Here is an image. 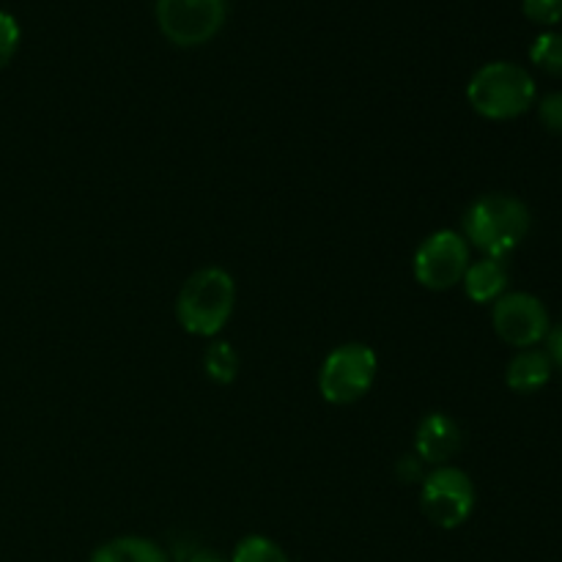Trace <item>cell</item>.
I'll use <instances>...</instances> for the list:
<instances>
[{
  "label": "cell",
  "instance_id": "2e32d148",
  "mask_svg": "<svg viewBox=\"0 0 562 562\" xmlns=\"http://www.w3.org/2000/svg\"><path fill=\"white\" fill-rule=\"evenodd\" d=\"M521 11L536 25H558V22H562V0H521Z\"/></svg>",
  "mask_w": 562,
  "mask_h": 562
},
{
  "label": "cell",
  "instance_id": "ac0fdd59",
  "mask_svg": "<svg viewBox=\"0 0 562 562\" xmlns=\"http://www.w3.org/2000/svg\"><path fill=\"white\" fill-rule=\"evenodd\" d=\"M538 119H541V124L552 135L562 137V91L549 93V97L541 99V104H538Z\"/></svg>",
  "mask_w": 562,
  "mask_h": 562
},
{
  "label": "cell",
  "instance_id": "6da1fadb",
  "mask_svg": "<svg viewBox=\"0 0 562 562\" xmlns=\"http://www.w3.org/2000/svg\"><path fill=\"white\" fill-rule=\"evenodd\" d=\"M530 209L514 195H483L464 212V239L467 245L483 252V258H499L516 250L530 234Z\"/></svg>",
  "mask_w": 562,
  "mask_h": 562
},
{
  "label": "cell",
  "instance_id": "ba28073f",
  "mask_svg": "<svg viewBox=\"0 0 562 562\" xmlns=\"http://www.w3.org/2000/svg\"><path fill=\"white\" fill-rule=\"evenodd\" d=\"M492 324L499 340L514 349H536L552 329L547 305L525 291H510L499 296L492 305Z\"/></svg>",
  "mask_w": 562,
  "mask_h": 562
},
{
  "label": "cell",
  "instance_id": "9c48e42d",
  "mask_svg": "<svg viewBox=\"0 0 562 562\" xmlns=\"http://www.w3.org/2000/svg\"><path fill=\"white\" fill-rule=\"evenodd\" d=\"M461 426L445 412H431L420 420L415 434V456L428 467H445L461 453Z\"/></svg>",
  "mask_w": 562,
  "mask_h": 562
},
{
  "label": "cell",
  "instance_id": "e0dca14e",
  "mask_svg": "<svg viewBox=\"0 0 562 562\" xmlns=\"http://www.w3.org/2000/svg\"><path fill=\"white\" fill-rule=\"evenodd\" d=\"M16 47H20V25L11 14L0 11V69L11 64Z\"/></svg>",
  "mask_w": 562,
  "mask_h": 562
},
{
  "label": "cell",
  "instance_id": "7c38bea8",
  "mask_svg": "<svg viewBox=\"0 0 562 562\" xmlns=\"http://www.w3.org/2000/svg\"><path fill=\"white\" fill-rule=\"evenodd\" d=\"M88 562H168V554L140 536H121L102 543Z\"/></svg>",
  "mask_w": 562,
  "mask_h": 562
},
{
  "label": "cell",
  "instance_id": "ffe728a7",
  "mask_svg": "<svg viewBox=\"0 0 562 562\" xmlns=\"http://www.w3.org/2000/svg\"><path fill=\"white\" fill-rule=\"evenodd\" d=\"M547 355H549V360H552V366L558 368V371H562V324H558V327L549 329V335H547Z\"/></svg>",
  "mask_w": 562,
  "mask_h": 562
},
{
  "label": "cell",
  "instance_id": "5b68a950",
  "mask_svg": "<svg viewBox=\"0 0 562 562\" xmlns=\"http://www.w3.org/2000/svg\"><path fill=\"white\" fill-rule=\"evenodd\" d=\"M477 503L475 483L453 464L434 467L420 483V508L439 530H456L472 516Z\"/></svg>",
  "mask_w": 562,
  "mask_h": 562
},
{
  "label": "cell",
  "instance_id": "30bf717a",
  "mask_svg": "<svg viewBox=\"0 0 562 562\" xmlns=\"http://www.w3.org/2000/svg\"><path fill=\"white\" fill-rule=\"evenodd\" d=\"M464 294L470 296L475 305H494L503 294H508V267L499 258H481L472 261L467 269L464 280Z\"/></svg>",
  "mask_w": 562,
  "mask_h": 562
},
{
  "label": "cell",
  "instance_id": "8992f818",
  "mask_svg": "<svg viewBox=\"0 0 562 562\" xmlns=\"http://www.w3.org/2000/svg\"><path fill=\"white\" fill-rule=\"evenodd\" d=\"M470 245L459 231H434L420 241L412 258L415 280L428 291H450L470 269Z\"/></svg>",
  "mask_w": 562,
  "mask_h": 562
},
{
  "label": "cell",
  "instance_id": "5bb4252c",
  "mask_svg": "<svg viewBox=\"0 0 562 562\" xmlns=\"http://www.w3.org/2000/svg\"><path fill=\"white\" fill-rule=\"evenodd\" d=\"M231 562H291L280 543L267 536H247L236 543Z\"/></svg>",
  "mask_w": 562,
  "mask_h": 562
},
{
  "label": "cell",
  "instance_id": "7a4b0ae2",
  "mask_svg": "<svg viewBox=\"0 0 562 562\" xmlns=\"http://www.w3.org/2000/svg\"><path fill=\"white\" fill-rule=\"evenodd\" d=\"M236 307V283L225 269H198L181 285L176 300V318L181 329L195 338H217Z\"/></svg>",
  "mask_w": 562,
  "mask_h": 562
},
{
  "label": "cell",
  "instance_id": "9a60e30c",
  "mask_svg": "<svg viewBox=\"0 0 562 562\" xmlns=\"http://www.w3.org/2000/svg\"><path fill=\"white\" fill-rule=\"evenodd\" d=\"M530 60L541 71L552 77H562V33L547 31L532 42Z\"/></svg>",
  "mask_w": 562,
  "mask_h": 562
},
{
  "label": "cell",
  "instance_id": "277c9868",
  "mask_svg": "<svg viewBox=\"0 0 562 562\" xmlns=\"http://www.w3.org/2000/svg\"><path fill=\"white\" fill-rule=\"evenodd\" d=\"M379 357L366 344H344L327 355L318 371V393L327 404L349 406L371 393Z\"/></svg>",
  "mask_w": 562,
  "mask_h": 562
},
{
  "label": "cell",
  "instance_id": "3957f363",
  "mask_svg": "<svg viewBox=\"0 0 562 562\" xmlns=\"http://www.w3.org/2000/svg\"><path fill=\"white\" fill-rule=\"evenodd\" d=\"M467 99L470 108L488 121L519 119L536 102V80L525 66L494 60L472 75Z\"/></svg>",
  "mask_w": 562,
  "mask_h": 562
},
{
  "label": "cell",
  "instance_id": "44dd1931",
  "mask_svg": "<svg viewBox=\"0 0 562 562\" xmlns=\"http://www.w3.org/2000/svg\"><path fill=\"white\" fill-rule=\"evenodd\" d=\"M187 562H225L223 558H220L217 552H209V549H198V552L190 554V560Z\"/></svg>",
  "mask_w": 562,
  "mask_h": 562
},
{
  "label": "cell",
  "instance_id": "4fadbf2b",
  "mask_svg": "<svg viewBox=\"0 0 562 562\" xmlns=\"http://www.w3.org/2000/svg\"><path fill=\"white\" fill-rule=\"evenodd\" d=\"M203 371H206V376L214 384H223L225 387V384L236 382V376H239V355L225 340H214L206 349V355H203Z\"/></svg>",
  "mask_w": 562,
  "mask_h": 562
},
{
  "label": "cell",
  "instance_id": "d6986e66",
  "mask_svg": "<svg viewBox=\"0 0 562 562\" xmlns=\"http://www.w3.org/2000/svg\"><path fill=\"white\" fill-rule=\"evenodd\" d=\"M395 472H398L401 483H423L428 475L426 464H423L417 456H404V459L398 461V467H395Z\"/></svg>",
  "mask_w": 562,
  "mask_h": 562
},
{
  "label": "cell",
  "instance_id": "52a82bcc",
  "mask_svg": "<svg viewBox=\"0 0 562 562\" xmlns=\"http://www.w3.org/2000/svg\"><path fill=\"white\" fill-rule=\"evenodd\" d=\"M157 22L176 47H201L225 25V0H157Z\"/></svg>",
  "mask_w": 562,
  "mask_h": 562
},
{
  "label": "cell",
  "instance_id": "8fae6325",
  "mask_svg": "<svg viewBox=\"0 0 562 562\" xmlns=\"http://www.w3.org/2000/svg\"><path fill=\"white\" fill-rule=\"evenodd\" d=\"M552 360L543 349H521L514 360L508 362V371H505V384H508L514 393L530 395L538 393L541 387H547L549 379H552Z\"/></svg>",
  "mask_w": 562,
  "mask_h": 562
}]
</instances>
